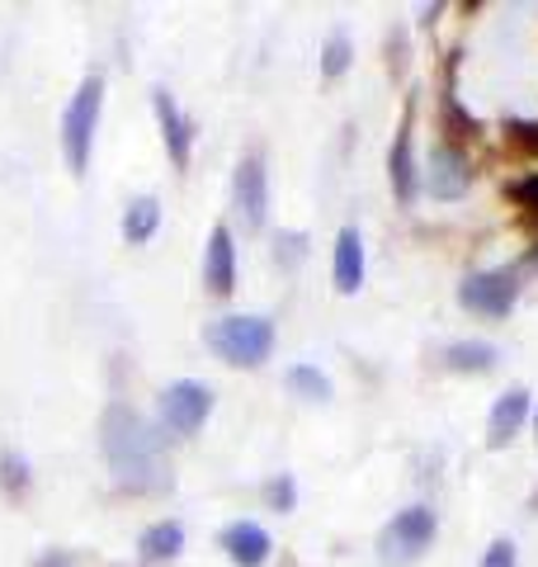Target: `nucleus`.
I'll list each match as a JSON object with an SVG mask.
<instances>
[{
	"mask_svg": "<svg viewBox=\"0 0 538 567\" xmlns=\"http://www.w3.org/2000/svg\"><path fill=\"white\" fill-rule=\"evenodd\" d=\"M100 431H104V458H110V468L123 487H133V492L166 487V440H161V431L147 416L114 402L104 412Z\"/></svg>",
	"mask_w": 538,
	"mask_h": 567,
	"instance_id": "obj_1",
	"label": "nucleus"
},
{
	"mask_svg": "<svg viewBox=\"0 0 538 567\" xmlns=\"http://www.w3.org/2000/svg\"><path fill=\"white\" fill-rule=\"evenodd\" d=\"M208 346L237 369H256L275 350V322L269 317H223L208 327Z\"/></svg>",
	"mask_w": 538,
	"mask_h": 567,
	"instance_id": "obj_2",
	"label": "nucleus"
},
{
	"mask_svg": "<svg viewBox=\"0 0 538 567\" xmlns=\"http://www.w3.org/2000/svg\"><path fill=\"white\" fill-rule=\"evenodd\" d=\"M100 110H104V81L100 76H85L81 91L71 95L66 114H62V152H66V166L76 171V175L90 166V147H95Z\"/></svg>",
	"mask_w": 538,
	"mask_h": 567,
	"instance_id": "obj_3",
	"label": "nucleus"
},
{
	"mask_svg": "<svg viewBox=\"0 0 538 567\" xmlns=\"http://www.w3.org/2000/svg\"><path fill=\"white\" fill-rule=\"evenodd\" d=\"M435 529H439V520H435V511H430V506L397 511V520H392L383 529V539H379L383 563H416L425 548L435 544Z\"/></svg>",
	"mask_w": 538,
	"mask_h": 567,
	"instance_id": "obj_4",
	"label": "nucleus"
},
{
	"mask_svg": "<svg viewBox=\"0 0 538 567\" xmlns=\"http://www.w3.org/2000/svg\"><path fill=\"white\" fill-rule=\"evenodd\" d=\"M458 303L482 317H510L519 303V275L515 270H482L458 284Z\"/></svg>",
	"mask_w": 538,
	"mask_h": 567,
	"instance_id": "obj_5",
	"label": "nucleus"
},
{
	"mask_svg": "<svg viewBox=\"0 0 538 567\" xmlns=\"http://www.w3.org/2000/svg\"><path fill=\"white\" fill-rule=\"evenodd\" d=\"M208 412H213V393L194 379H179L161 393V425L170 435H194L208 421Z\"/></svg>",
	"mask_w": 538,
	"mask_h": 567,
	"instance_id": "obj_6",
	"label": "nucleus"
},
{
	"mask_svg": "<svg viewBox=\"0 0 538 567\" xmlns=\"http://www.w3.org/2000/svg\"><path fill=\"white\" fill-rule=\"evenodd\" d=\"M468 185H473V166L454 142L430 152V194H435V199H463Z\"/></svg>",
	"mask_w": 538,
	"mask_h": 567,
	"instance_id": "obj_7",
	"label": "nucleus"
},
{
	"mask_svg": "<svg viewBox=\"0 0 538 567\" xmlns=\"http://www.w3.org/2000/svg\"><path fill=\"white\" fill-rule=\"evenodd\" d=\"M218 548H223V554L237 563V567H265L275 539H269L265 525H256V520H231L223 535H218Z\"/></svg>",
	"mask_w": 538,
	"mask_h": 567,
	"instance_id": "obj_8",
	"label": "nucleus"
},
{
	"mask_svg": "<svg viewBox=\"0 0 538 567\" xmlns=\"http://www.w3.org/2000/svg\"><path fill=\"white\" fill-rule=\"evenodd\" d=\"M152 104H156V123H161V137H166V152H170V162L185 171L189 166V152H194V123L179 114V104L170 100V91H152Z\"/></svg>",
	"mask_w": 538,
	"mask_h": 567,
	"instance_id": "obj_9",
	"label": "nucleus"
},
{
	"mask_svg": "<svg viewBox=\"0 0 538 567\" xmlns=\"http://www.w3.org/2000/svg\"><path fill=\"white\" fill-rule=\"evenodd\" d=\"M237 208L246 227H265V213H269V175H265V162L260 156H246L237 166Z\"/></svg>",
	"mask_w": 538,
	"mask_h": 567,
	"instance_id": "obj_10",
	"label": "nucleus"
},
{
	"mask_svg": "<svg viewBox=\"0 0 538 567\" xmlns=\"http://www.w3.org/2000/svg\"><path fill=\"white\" fill-rule=\"evenodd\" d=\"M204 284H208V293H218V298H227L231 289H237V246H231L227 227H213V237H208Z\"/></svg>",
	"mask_w": 538,
	"mask_h": 567,
	"instance_id": "obj_11",
	"label": "nucleus"
},
{
	"mask_svg": "<svg viewBox=\"0 0 538 567\" xmlns=\"http://www.w3.org/2000/svg\"><path fill=\"white\" fill-rule=\"evenodd\" d=\"M529 421V393L525 388H510V393H500L496 406H492V421H487V445L492 450H506L510 440L519 435V425Z\"/></svg>",
	"mask_w": 538,
	"mask_h": 567,
	"instance_id": "obj_12",
	"label": "nucleus"
},
{
	"mask_svg": "<svg viewBox=\"0 0 538 567\" xmlns=\"http://www.w3.org/2000/svg\"><path fill=\"white\" fill-rule=\"evenodd\" d=\"M387 175H392V194L402 204L416 199V156H411V110H406V123L397 128V142L387 152Z\"/></svg>",
	"mask_w": 538,
	"mask_h": 567,
	"instance_id": "obj_13",
	"label": "nucleus"
},
{
	"mask_svg": "<svg viewBox=\"0 0 538 567\" xmlns=\"http://www.w3.org/2000/svg\"><path fill=\"white\" fill-rule=\"evenodd\" d=\"M359 284H364V237H359V227H345L335 237V289L359 293Z\"/></svg>",
	"mask_w": 538,
	"mask_h": 567,
	"instance_id": "obj_14",
	"label": "nucleus"
},
{
	"mask_svg": "<svg viewBox=\"0 0 538 567\" xmlns=\"http://www.w3.org/2000/svg\"><path fill=\"white\" fill-rule=\"evenodd\" d=\"M137 548H142V558L147 563H170V558H179V548H185V525L179 520H156V525L142 529Z\"/></svg>",
	"mask_w": 538,
	"mask_h": 567,
	"instance_id": "obj_15",
	"label": "nucleus"
},
{
	"mask_svg": "<svg viewBox=\"0 0 538 567\" xmlns=\"http://www.w3.org/2000/svg\"><path fill=\"white\" fill-rule=\"evenodd\" d=\"M500 350L492 341H454L444 350V364L458 369V374H487V369H496Z\"/></svg>",
	"mask_w": 538,
	"mask_h": 567,
	"instance_id": "obj_16",
	"label": "nucleus"
},
{
	"mask_svg": "<svg viewBox=\"0 0 538 567\" xmlns=\"http://www.w3.org/2000/svg\"><path fill=\"white\" fill-rule=\"evenodd\" d=\"M156 227H161V204L152 199V194H142V199H133L128 213H123V241L142 246V241L156 237Z\"/></svg>",
	"mask_w": 538,
	"mask_h": 567,
	"instance_id": "obj_17",
	"label": "nucleus"
},
{
	"mask_svg": "<svg viewBox=\"0 0 538 567\" xmlns=\"http://www.w3.org/2000/svg\"><path fill=\"white\" fill-rule=\"evenodd\" d=\"M283 383H289L298 398H308V402H327L331 398V379L321 374V369H312V364H293L289 374H283Z\"/></svg>",
	"mask_w": 538,
	"mask_h": 567,
	"instance_id": "obj_18",
	"label": "nucleus"
},
{
	"mask_svg": "<svg viewBox=\"0 0 538 567\" xmlns=\"http://www.w3.org/2000/svg\"><path fill=\"white\" fill-rule=\"evenodd\" d=\"M265 506L279 511V516L298 506V483H293L289 473H279V477H269V483H265Z\"/></svg>",
	"mask_w": 538,
	"mask_h": 567,
	"instance_id": "obj_19",
	"label": "nucleus"
},
{
	"mask_svg": "<svg viewBox=\"0 0 538 567\" xmlns=\"http://www.w3.org/2000/svg\"><path fill=\"white\" fill-rule=\"evenodd\" d=\"M444 133H448V137H473V133H477V118L458 110V100H454V91H448V95H444Z\"/></svg>",
	"mask_w": 538,
	"mask_h": 567,
	"instance_id": "obj_20",
	"label": "nucleus"
},
{
	"mask_svg": "<svg viewBox=\"0 0 538 567\" xmlns=\"http://www.w3.org/2000/svg\"><path fill=\"white\" fill-rule=\"evenodd\" d=\"M345 66H350V39L345 33H331L327 52H321V76H340Z\"/></svg>",
	"mask_w": 538,
	"mask_h": 567,
	"instance_id": "obj_21",
	"label": "nucleus"
},
{
	"mask_svg": "<svg viewBox=\"0 0 538 567\" xmlns=\"http://www.w3.org/2000/svg\"><path fill=\"white\" fill-rule=\"evenodd\" d=\"M506 194H510V204H519V208L529 213V218H538V171L525 175V181H515Z\"/></svg>",
	"mask_w": 538,
	"mask_h": 567,
	"instance_id": "obj_22",
	"label": "nucleus"
},
{
	"mask_svg": "<svg viewBox=\"0 0 538 567\" xmlns=\"http://www.w3.org/2000/svg\"><path fill=\"white\" fill-rule=\"evenodd\" d=\"M477 567H519V554H515V544L510 539H496L487 554H482V563Z\"/></svg>",
	"mask_w": 538,
	"mask_h": 567,
	"instance_id": "obj_23",
	"label": "nucleus"
},
{
	"mask_svg": "<svg viewBox=\"0 0 538 567\" xmlns=\"http://www.w3.org/2000/svg\"><path fill=\"white\" fill-rule=\"evenodd\" d=\"M0 468H6V487H24L29 483V464L24 458H14V450L0 454Z\"/></svg>",
	"mask_w": 538,
	"mask_h": 567,
	"instance_id": "obj_24",
	"label": "nucleus"
},
{
	"mask_svg": "<svg viewBox=\"0 0 538 567\" xmlns=\"http://www.w3.org/2000/svg\"><path fill=\"white\" fill-rule=\"evenodd\" d=\"M506 133H510L525 152H538V123H519V118H510V123H506Z\"/></svg>",
	"mask_w": 538,
	"mask_h": 567,
	"instance_id": "obj_25",
	"label": "nucleus"
},
{
	"mask_svg": "<svg viewBox=\"0 0 538 567\" xmlns=\"http://www.w3.org/2000/svg\"><path fill=\"white\" fill-rule=\"evenodd\" d=\"M39 567H71V558H62V554H48Z\"/></svg>",
	"mask_w": 538,
	"mask_h": 567,
	"instance_id": "obj_26",
	"label": "nucleus"
},
{
	"mask_svg": "<svg viewBox=\"0 0 538 567\" xmlns=\"http://www.w3.org/2000/svg\"><path fill=\"white\" fill-rule=\"evenodd\" d=\"M534 431H538V412H534Z\"/></svg>",
	"mask_w": 538,
	"mask_h": 567,
	"instance_id": "obj_27",
	"label": "nucleus"
},
{
	"mask_svg": "<svg viewBox=\"0 0 538 567\" xmlns=\"http://www.w3.org/2000/svg\"><path fill=\"white\" fill-rule=\"evenodd\" d=\"M534 506H538V496H534Z\"/></svg>",
	"mask_w": 538,
	"mask_h": 567,
	"instance_id": "obj_28",
	"label": "nucleus"
}]
</instances>
